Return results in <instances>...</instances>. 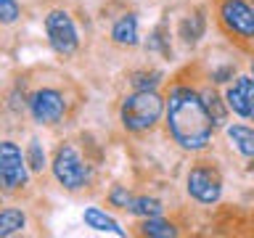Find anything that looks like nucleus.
Instances as JSON below:
<instances>
[{
  "label": "nucleus",
  "mask_w": 254,
  "mask_h": 238,
  "mask_svg": "<svg viewBox=\"0 0 254 238\" xmlns=\"http://www.w3.org/2000/svg\"><path fill=\"white\" fill-rule=\"evenodd\" d=\"M109 198H111V204H114V206H119V209H130L132 201H135V198H132L130 193H127V190H125L122 185L111 190V196H109Z\"/></svg>",
  "instance_id": "obj_20"
},
{
  "label": "nucleus",
  "mask_w": 254,
  "mask_h": 238,
  "mask_svg": "<svg viewBox=\"0 0 254 238\" xmlns=\"http://www.w3.org/2000/svg\"><path fill=\"white\" fill-rule=\"evenodd\" d=\"M156 82H159V74H135L132 79L135 90H154Z\"/></svg>",
  "instance_id": "obj_21"
},
{
  "label": "nucleus",
  "mask_w": 254,
  "mask_h": 238,
  "mask_svg": "<svg viewBox=\"0 0 254 238\" xmlns=\"http://www.w3.org/2000/svg\"><path fill=\"white\" fill-rule=\"evenodd\" d=\"M164 111V101L154 90H135L122 103V124L130 132L151 130Z\"/></svg>",
  "instance_id": "obj_2"
},
{
  "label": "nucleus",
  "mask_w": 254,
  "mask_h": 238,
  "mask_svg": "<svg viewBox=\"0 0 254 238\" xmlns=\"http://www.w3.org/2000/svg\"><path fill=\"white\" fill-rule=\"evenodd\" d=\"M29 111H32V117H35V122H40V124H56L64 117V111H66V103H64V95L59 90H53V87H43V90H37L35 95H32Z\"/></svg>",
  "instance_id": "obj_8"
},
{
  "label": "nucleus",
  "mask_w": 254,
  "mask_h": 238,
  "mask_svg": "<svg viewBox=\"0 0 254 238\" xmlns=\"http://www.w3.org/2000/svg\"><path fill=\"white\" fill-rule=\"evenodd\" d=\"M27 156L13 140L0 143V182L3 190H16L27 182Z\"/></svg>",
  "instance_id": "obj_5"
},
{
  "label": "nucleus",
  "mask_w": 254,
  "mask_h": 238,
  "mask_svg": "<svg viewBox=\"0 0 254 238\" xmlns=\"http://www.w3.org/2000/svg\"><path fill=\"white\" fill-rule=\"evenodd\" d=\"M45 32H48V43L59 56H71L79 45L77 27L71 21V16L66 11H51L45 16Z\"/></svg>",
  "instance_id": "obj_3"
},
{
  "label": "nucleus",
  "mask_w": 254,
  "mask_h": 238,
  "mask_svg": "<svg viewBox=\"0 0 254 238\" xmlns=\"http://www.w3.org/2000/svg\"><path fill=\"white\" fill-rule=\"evenodd\" d=\"M85 225L93 228V230H101V233H114V236H125V230L119 228V222L114 217H109L103 209H98V206H87L85 214H82Z\"/></svg>",
  "instance_id": "obj_10"
},
{
  "label": "nucleus",
  "mask_w": 254,
  "mask_h": 238,
  "mask_svg": "<svg viewBox=\"0 0 254 238\" xmlns=\"http://www.w3.org/2000/svg\"><path fill=\"white\" fill-rule=\"evenodd\" d=\"M27 162L35 172H43L45 170V151L40 146V140H32L29 148H27Z\"/></svg>",
  "instance_id": "obj_17"
},
{
  "label": "nucleus",
  "mask_w": 254,
  "mask_h": 238,
  "mask_svg": "<svg viewBox=\"0 0 254 238\" xmlns=\"http://www.w3.org/2000/svg\"><path fill=\"white\" fill-rule=\"evenodd\" d=\"M53 175H56V180H59L64 188H69V190H77V188H82L87 182V167H85V162L79 159V154L69 146V143L56 151Z\"/></svg>",
  "instance_id": "obj_4"
},
{
  "label": "nucleus",
  "mask_w": 254,
  "mask_h": 238,
  "mask_svg": "<svg viewBox=\"0 0 254 238\" xmlns=\"http://www.w3.org/2000/svg\"><path fill=\"white\" fill-rule=\"evenodd\" d=\"M180 32H183V40H186V43H196V40L201 37V32H204V16L196 13V16H190V19H186Z\"/></svg>",
  "instance_id": "obj_16"
},
{
  "label": "nucleus",
  "mask_w": 254,
  "mask_h": 238,
  "mask_svg": "<svg viewBox=\"0 0 254 238\" xmlns=\"http://www.w3.org/2000/svg\"><path fill=\"white\" fill-rule=\"evenodd\" d=\"M19 13H21V8L16 0H0V19H3V24H11L19 19Z\"/></svg>",
  "instance_id": "obj_19"
},
{
  "label": "nucleus",
  "mask_w": 254,
  "mask_h": 238,
  "mask_svg": "<svg viewBox=\"0 0 254 238\" xmlns=\"http://www.w3.org/2000/svg\"><path fill=\"white\" fill-rule=\"evenodd\" d=\"M230 74H233V69H230V66L214 71V82H225V77H230Z\"/></svg>",
  "instance_id": "obj_22"
},
{
  "label": "nucleus",
  "mask_w": 254,
  "mask_h": 238,
  "mask_svg": "<svg viewBox=\"0 0 254 238\" xmlns=\"http://www.w3.org/2000/svg\"><path fill=\"white\" fill-rule=\"evenodd\" d=\"M252 5H254V0H252Z\"/></svg>",
  "instance_id": "obj_25"
},
{
  "label": "nucleus",
  "mask_w": 254,
  "mask_h": 238,
  "mask_svg": "<svg viewBox=\"0 0 254 238\" xmlns=\"http://www.w3.org/2000/svg\"><path fill=\"white\" fill-rule=\"evenodd\" d=\"M140 233L151 236V238H172V236H178V230H175L172 222H164L159 217H146V222L140 225Z\"/></svg>",
  "instance_id": "obj_13"
},
{
  "label": "nucleus",
  "mask_w": 254,
  "mask_h": 238,
  "mask_svg": "<svg viewBox=\"0 0 254 238\" xmlns=\"http://www.w3.org/2000/svg\"><path fill=\"white\" fill-rule=\"evenodd\" d=\"M228 138L233 140V146L241 151L244 156H254V130L244 124H233L228 127Z\"/></svg>",
  "instance_id": "obj_12"
},
{
  "label": "nucleus",
  "mask_w": 254,
  "mask_h": 238,
  "mask_svg": "<svg viewBox=\"0 0 254 238\" xmlns=\"http://www.w3.org/2000/svg\"><path fill=\"white\" fill-rule=\"evenodd\" d=\"M162 201L159 198H148V196H140V198H135L132 206L127 212L130 214H138V217H159L162 214Z\"/></svg>",
  "instance_id": "obj_14"
},
{
  "label": "nucleus",
  "mask_w": 254,
  "mask_h": 238,
  "mask_svg": "<svg viewBox=\"0 0 254 238\" xmlns=\"http://www.w3.org/2000/svg\"><path fill=\"white\" fill-rule=\"evenodd\" d=\"M252 98H254V77H238L233 85L228 87L225 101L228 109L238 117H249L252 111Z\"/></svg>",
  "instance_id": "obj_9"
},
{
  "label": "nucleus",
  "mask_w": 254,
  "mask_h": 238,
  "mask_svg": "<svg viewBox=\"0 0 254 238\" xmlns=\"http://www.w3.org/2000/svg\"><path fill=\"white\" fill-rule=\"evenodd\" d=\"M204 101H206V109H209V114H212V119H214V124H222V122H225V114H228V111H225V106L220 103L217 95H214V93H206V95H204Z\"/></svg>",
  "instance_id": "obj_18"
},
{
  "label": "nucleus",
  "mask_w": 254,
  "mask_h": 238,
  "mask_svg": "<svg viewBox=\"0 0 254 238\" xmlns=\"http://www.w3.org/2000/svg\"><path fill=\"white\" fill-rule=\"evenodd\" d=\"M188 193L201 204H214L222 193V180L217 170L206 164H198L188 172Z\"/></svg>",
  "instance_id": "obj_6"
},
{
  "label": "nucleus",
  "mask_w": 254,
  "mask_h": 238,
  "mask_svg": "<svg viewBox=\"0 0 254 238\" xmlns=\"http://www.w3.org/2000/svg\"><path fill=\"white\" fill-rule=\"evenodd\" d=\"M24 214L19 209H3L0 212V236H13L24 228Z\"/></svg>",
  "instance_id": "obj_15"
},
{
  "label": "nucleus",
  "mask_w": 254,
  "mask_h": 238,
  "mask_svg": "<svg viewBox=\"0 0 254 238\" xmlns=\"http://www.w3.org/2000/svg\"><path fill=\"white\" fill-rule=\"evenodd\" d=\"M167 127L178 146L186 151H201L209 146L214 119L206 101L190 87H175L167 98Z\"/></svg>",
  "instance_id": "obj_1"
},
{
  "label": "nucleus",
  "mask_w": 254,
  "mask_h": 238,
  "mask_svg": "<svg viewBox=\"0 0 254 238\" xmlns=\"http://www.w3.org/2000/svg\"><path fill=\"white\" fill-rule=\"evenodd\" d=\"M220 19L233 35L254 37V5H249L246 0H222Z\"/></svg>",
  "instance_id": "obj_7"
},
{
  "label": "nucleus",
  "mask_w": 254,
  "mask_h": 238,
  "mask_svg": "<svg viewBox=\"0 0 254 238\" xmlns=\"http://www.w3.org/2000/svg\"><path fill=\"white\" fill-rule=\"evenodd\" d=\"M111 37H114V43H119V45H135L138 43V19H135V13H125L122 19L114 24Z\"/></svg>",
  "instance_id": "obj_11"
},
{
  "label": "nucleus",
  "mask_w": 254,
  "mask_h": 238,
  "mask_svg": "<svg viewBox=\"0 0 254 238\" xmlns=\"http://www.w3.org/2000/svg\"><path fill=\"white\" fill-rule=\"evenodd\" d=\"M252 71H254V61H252Z\"/></svg>",
  "instance_id": "obj_24"
},
{
  "label": "nucleus",
  "mask_w": 254,
  "mask_h": 238,
  "mask_svg": "<svg viewBox=\"0 0 254 238\" xmlns=\"http://www.w3.org/2000/svg\"><path fill=\"white\" fill-rule=\"evenodd\" d=\"M249 119L254 122V98H252V111H249Z\"/></svg>",
  "instance_id": "obj_23"
}]
</instances>
